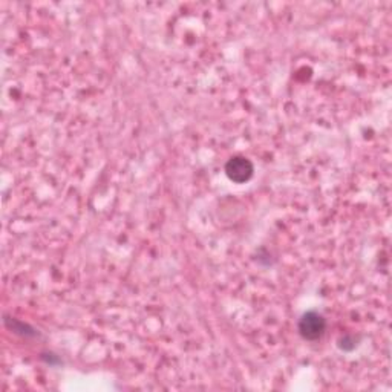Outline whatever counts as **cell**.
<instances>
[{
	"label": "cell",
	"instance_id": "obj_1",
	"mask_svg": "<svg viewBox=\"0 0 392 392\" xmlns=\"http://www.w3.org/2000/svg\"><path fill=\"white\" fill-rule=\"evenodd\" d=\"M254 167L252 161L245 157H233L227 161L225 175L236 184H244L253 177Z\"/></svg>",
	"mask_w": 392,
	"mask_h": 392
},
{
	"label": "cell",
	"instance_id": "obj_2",
	"mask_svg": "<svg viewBox=\"0 0 392 392\" xmlns=\"http://www.w3.org/2000/svg\"><path fill=\"white\" fill-rule=\"evenodd\" d=\"M325 328H327V320L323 319V315L310 311L302 315L299 322V332L303 339L307 340H318L323 336Z\"/></svg>",
	"mask_w": 392,
	"mask_h": 392
}]
</instances>
